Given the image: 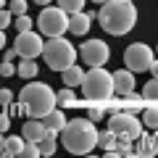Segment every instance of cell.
<instances>
[{"label": "cell", "instance_id": "16", "mask_svg": "<svg viewBox=\"0 0 158 158\" xmlns=\"http://www.w3.org/2000/svg\"><path fill=\"white\" fill-rule=\"evenodd\" d=\"M135 142H137V148H135V156H156V150H158V145H156V135H145L142 132L140 137H135Z\"/></svg>", "mask_w": 158, "mask_h": 158}, {"label": "cell", "instance_id": "39", "mask_svg": "<svg viewBox=\"0 0 158 158\" xmlns=\"http://www.w3.org/2000/svg\"><path fill=\"white\" fill-rule=\"evenodd\" d=\"M92 3H98V6H103V3H106V0H92Z\"/></svg>", "mask_w": 158, "mask_h": 158}, {"label": "cell", "instance_id": "30", "mask_svg": "<svg viewBox=\"0 0 158 158\" xmlns=\"http://www.w3.org/2000/svg\"><path fill=\"white\" fill-rule=\"evenodd\" d=\"M11 21H13V13L6 11V8H0V29H8Z\"/></svg>", "mask_w": 158, "mask_h": 158}, {"label": "cell", "instance_id": "9", "mask_svg": "<svg viewBox=\"0 0 158 158\" xmlns=\"http://www.w3.org/2000/svg\"><path fill=\"white\" fill-rule=\"evenodd\" d=\"M79 56H82V61L87 63V66H106L108 58H111V48H108V42H103V40H87V42H82V48H79Z\"/></svg>", "mask_w": 158, "mask_h": 158}, {"label": "cell", "instance_id": "36", "mask_svg": "<svg viewBox=\"0 0 158 158\" xmlns=\"http://www.w3.org/2000/svg\"><path fill=\"white\" fill-rule=\"evenodd\" d=\"M6 61H16V50H8L6 53Z\"/></svg>", "mask_w": 158, "mask_h": 158}, {"label": "cell", "instance_id": "25", "mask_svg": "<svg viewBox=\"0 0 158 158\" xmlns=\"http://www.w3.org/2000/svg\"><path fill=\"white\" fill-rule=\"evenodd\" d=\"M142 98H145L148 103H156V98H158V85H156V79H150V82L142 87Z\"/></svg>", "mask_w": 158, "mask_h": 158}, {"label": "cell", "instance_id": "11", "mask_svg": "<svg viewBox=\"0 0 158 158\" xmlns=\"http://www.w3.org/2000/svg\"><path fill=\"white\" fill-rule=\"evenodd\" d=\"M92 19L95 13H85V11H77V13H69V27L66 32H71L74 37H85L92 27Z\"/></svg>", "mask_w": 158, "mask_h": 158}, {"label": "cell", "instance_id": "32", "mask_svg": "<svg viewBox=\"0 0 158 158\" xmlns=\"http://www.w3.org/2000/svg\"><path fill=\"white\" fill-rule=\"evenodd\" d=\"M11 13H13V16L27 13V0H13V3H11Z\"/></svg>", "mask_w": 158, "mask_h": 158}, {"label": "cell", "instance_id": "34", "mask_svg": "<svg viewBox=\"0 0 158 158\" xmlns=\"http://www.w3.org/2000/svg\"><path fill=\"white\" fill-rule=\"evenodd\" d=\"M11 100H13V92L3 87V90H0V108H6V106H8Z\"/></svg>", "mask_w": 158, "mask_h": 158}, {"label": "cell", "instance_id": "31", "mask_svg": "<svg viewBox=\"0 0 158 158\" xmlns=\"http://www.w3.org/2000/svg\"><path fill=\"white\" fill-rule=\"evenodd\" d=\"M8 127H11V116L6 113V108H0V135H6Z\"/></svg>", "mask_w": 158, "mask_h": 158}, {"label": "cell", "instance_id": "6", "mask_svg": "<svg viewBox=\"0 0 158 158\" xmlns=\"http://www.w3.org/2000/svg\"><path fill=\"white\" fill-rule=\"evenodd\" d=\"M66 27H69V13L61 11L58 6H45L42 13L37 16V29L45 37H58L66 32Z\"/></svg>", "mask_w": 158, "mask_h": 158}, {"label": "cell", "instance_id": "8", "mask_svg": "<svg viewBox=\"0 0 158 158\" xmlns=\"http://www.w3.org/2000/svg\"><path fill=\"white\" fill-rule=\"evenodd\" d=\"M153 61H156L153 50H150L148 45H142V42H132V45L124 50V63H127V69H129L132 74L148 71Z\"/></svg>", "mask_w": 158, "mask_h": 158}, {"label": "cell", "instance_id": "5", "mask_svg": "<svg viewBox=\"0 0 158 158\" xmlns=\"http://www.w3.org/2000/svg\"><path fill=\"white\" fill-rule=\"evenodd\" d=\"M40 56L45 58V63L53 69V71H63L66 66H71V63H77V50H74V45L69 42L66 37H50L48 42H42V53Z\"/></svg>", "mask_w": 158, "mask_h": 158}, {"label": "cell", "instance_id": "38", "mask_svg": "<svg viewBox=\"0 0 158 158\" xmlns=\"http://www.w3.org/2000/svg\"><path fill=\"white\" fill-rule=\"evenodd\" d=\"M34 3H40V6H50L53 0H34Z\"/></svg>", "mask_w": 158, "mask_h": 158}, {"label": "cell", "instance_id": "18", "mask_svg": "<svg viewBox=\"0 0 158 158\" xmlns=\"http://www.w3.org/2000/svg\"><path fill=\"white\" fill-rule=\"evenodd\" d=\"M56 103L61 108H79V98L74 95V87H66V90H61L56 95Z\"/></svg>", "mask_w": 158, "mask_h": 158}, {"label": "cell", "instance_id": "23", "mask_svg": "<svg viewBox=\"0 0 158 158\" xmlns=\"http://www.w3.org/2000/svg\"><path fill=\"white\" fill-rule=\"evenodd\" d=\"M98 145H100L103 150H113V148H116V135H113L111 129L98 132Z\"/></svg>", "mask_w": 158, "mask_h": 158}, {"label": "cell", "instance_id": "27", "mask_svg": "<svg viewBox=\"0 0 158 158\" xmlns=\"http://www.w3.org/2000/svg\"><path fill=\"white\" fill-rule=\"evenodd\" d=\"M21 156H24V158H37V156H40V148H37V142H29V140H24Z\"/></svg>", "mask_w": 158, "mask_h": 158}, {"label": "cell", "instance_id": "10", "mask_svg": "<svg viewBox=\"0 0 158 158\" xmlns=\"http://www.w3.org/2000/svg\"><path fill=\"white\" fill-rule=\"evenodd\" d=\"M13 50H16V56H21V58H37L40 53H42V37H37L32 29L19 32Z\"/></svg>", "mask_w": 158, "mask_h": 158}, {"label": "cell", "instance_id": "24", "mask_svg": "<svg viewBox=\"0 0 158 158\" xmlns=\"http://www.w3.org/2000/svg\"><path fill=\"white\" fill-rule=\"evenodd\" d=\"M58 8L66 11V13H77V11L85 8V0H58Z\"/></svg>", "mask_w": 158, "mask_h": 158}, {"label": "cell", "instance_id": "1", "mask_svg": "<svg viewBox=\"0 0 158 158\" xmlns=\"http://www.w3.org/2000/svg\"><path fill=\"white\" fill-rule=\"evenodd\" d=\"M98 21H100V27L106 29L108 34H116V37H121V34L132 32L137 24V8L132 0H106L100 8V13H95Z\"/></svg>", "mask_w": 158, "mask_h": 158}, {"label": "cell", "instance_id": "3", "mask_svg": "<svg viewBox=\"0 0 158 158\" xmlns=\"http://www.w3.org/2000/svg\"><path fill=\"white\" fill-rule=\"evenodd\" d=\"M82 92L85 100H79V106H100L113 95V82H111V71H106L103 66H92L90 71H85L82 79Z\"/></svg>", "mask_w": 158, "mask_h": 158}, {"label": "cell", "instance_id": "13", "mask_svg": "<svg viewBox=\"0 0 158 158\" xmlns=\"http://www.w3.org/2000/svg\"><path fill=\"white\" fill-rule=\"evenodd\" d=\"M40 121H42L45 132H53V135H58V132L63 129V124H66V116H63L61 108H50V111H48L45 116L40 118Z\"/></svg>", "mask_w": 158, "mask_h": 158}, {"label": "cell", "instance_id": "19", "mask_svg": "<svg viewBox=\"0 0 158 158\" xmlns=\"http://www.w3.org/2000/svg\"><path fill=\"white\" fill-rule=\"evenodd\" d=\"M16 74L21 79H34L37 77V61H34V58H24V61L16 66Z\"/></svg>", "mask_w": 158, "mask_h": 158}, {"label": "cell", "instance_id": "20", "mask_svg": "<svg viewBox=\"0 0 158 158\" xmlns=\"http://www.w3.org/2000/svg\"><path fill=\"white\" fill-rule=\"evenodd\" d=\"M56 140H58V135H53V132H45V135H42V140L37 142L40 156H53V153H56Z\"/></svg>", "mask_w": 158, "mask_h": 158}, {"label": "cell", "instance_id": "37", "mask_svg": "<svg viewBox=\"0 0 158 158\" xmlns=\"http://www.w3.org/2000/svg\"><path fill=\"white\" fill-rule=\"evenodd\" d=\"M3 150H6V137L0 135V156H3Z\"/></svg>", "mask_w": 158, "mask_h": 158}, {"label": "cell", "instance_id": "29", "mask_svg": "<svg viewBox=\"0 0 158 158\" xmlns=\"http://www.w3.org/2000/svg\"><path fill=\"white\" fill-rule=\"evenodd\" d=\"M6 108H8V111H6L8 116H27V113H24V106H21V103H13V100H11Z\"/></svg>", "mask_w": 158, "mask_h": 158}, {"label": "cell", "instance_id": "21", "mask_svg": "<svg viewBox=\"0 0 158 158\" xmlns=\"http://www.w3.org/2000/svg\"><path fill=\"white\" fill-rule=\"evenodd\" d=\"M142 127H148V129H156V127H158V111H156V103H148V106L142 108Z\"/></svg>", "mask_w": 158, "mask_h": 158}, {"label": "cell", "instance_id": "33", "mask_svg": "<svg viewBox=\"0 0 158 158\" xmlns=\"http://www.w3.org/2000/svg\"><path fill=\"white\" fill-rule=\"evenodd\" d=\"M0 74H3V77H13V74H16L13 61H3V63H0Z\"/></svg>", "mask_w": 158, "mask_h": 158}, {"label": "cell", "instance_id": "35", "mask_svg": "<svg viewBox=\"0 0 158 158\" xmlns=\"http://www.w3.org/2000/svg\"><path fill=\"white\" fill-rule=\"evenodd\" d=\"M6 48V29H0V50Z\"/></svg>", "mask_w": 158, "mask_h": 158}, {"label": "cell", "instance_id": "28", "mask_svg": "<svg viewBox=\"0 0 158 158\" xmlns=\"http://www.w3.org/2000/svg\"><path fill=\"white\" fill-rule=\"evenodd\" d=\"M90 108V111H87V118H90L92 124H95V121H103V116H106V111H103L100 106H87Z\"/></svg>", "mask_w": 158, "mask_h": 158}, {"label": "cell", "instance_id": "14", "mask_svg": "<svg viewBox=\"0 0 158 158\" xmlns=\"http://www.w3.org/2000/svg\"><path fill=\"white\" fill-rule=\"evenodd\" d=\"M42 135H45V127H42V121L34 116H29V121H24V129H21V137L29 142H40L42 140Z\"/></svg>", "mask_w": 158, "mask_h": 158}, {"label": "cell", "instance_id": "12", "mask_svg": "<svg viewBox=\"0 0 158 158\" xmlns=\"http://www.w3.org/2000/svg\"><path fill=\"white\" fill-rule=\"evenodd\" d=\"M111 82H113V95H127V92L135 90V74L129 69H118V71L111 74Z\"/></svg>", "mask_w": 158, "mask_h": 158}, {"label": "cell", "instance_id": "4", "mask_svg": "<svg viewBox=\"0 0 158 158\" xmlns=\"http://www.w3.org/2000/svg\"><path fill=\"white\" fill-rule=\"evenodd\" d=\"M19 103L24 106V113L34 118H42L50 108H56V92L42 82H29L19 95Z\"/></svg>", "mask_w": 158, "mask_h": 158}, {"label": "cell", "instance_id": "26", "mask_svg": "<svg viewBox=\"0 0 158 158\" xmlns=\"http://www.w3.org/2000/svg\"><path fill=\"white\" fill-rule=\"evenodd\" d=\"M11 24H16V29H19V32H27V29H32V24H34V21L27 16V13H19V16L13 19Z\"/></svg>", "mask_w": 158, "mask_h": 158}, {"label": "cell", "instance_id": "17", "mask_svg": "<svg viewBox=\"0 0 158 158\" xmlns=\"http://www.w3.org/2000/svg\"><path fill=\"white\" fill-rule=\"evenodd\" d=\"M61 74H63V82H66V87H79V85H82V79H85V71H82L77 63L66 66Z\"/></svg>", "mask_w": 158, "mask_h": 158}, {"label": "cell", "instance_id": "7", "mask_svg": "<svg viewBox=\"0 0 158 158\" xmlns=\"http://www.w3.org/2000/svg\"><path fill=\"white\" fill-rule=\"evenodd\" d=\"M108 129L113 132L116 137H135L142 135V121L137 118V113H129V111H113L111 118H108Z\"/></svg>", "mask_w": 158, "mask_h": 158}, {"label": "cell", "instance_id": "15", "mask_svg": "<svg viewBox=\"0 0 158 158\" xmlns=\"http://www.w3.org/2000/svg\"><path fill=\"white\" fill-rule=\"evenodd\" d=\"M118 103H121V111H129V113H137L148 106V100L142 95H137L135 90L127 92V95H118Z\"/></svg>", "mask_w": 158, "mask_h": 158}, {"label": "cell", "instance_id": "40", "mask_svg": "<svg viewBox=\"0 0 158 158\" xmlns=\"http://www.w3.org/2000/svg\"><path fill=\"white\" fill-rule=\"evenodd\" d=\"M3 6H6V0H0V8H3Z\"/></svg>", "mask_w": 158, "mask_h": 158}, {"label": "cell", "instance_id": "2", "mask_svg": "<svg viewBox=\"0 0 158 158\" xmlns=\"http://www.w3.org/2000/svg\"><path fill=\"white\" fill-rule=\"evenodd\" d=\"M61 142L74 156H87L98 145V129L90 118H71V121L66 118L61 129Z\"/></svg>", "mask_w": 158, "mask_h": 158}, {"label": "cell", "instance_id": "22", "mask_svg": "<svg viewBox=\"0 0 158 158\" xmlns=\"http://www.w3.org/2000/svg\"><path fill=\"white\" fill-rule=\"evenodd\" d=\"M21 148H24V137H6V150H3V156L6 158L21 156Z\"/></svg>", "mask_w": 158, "mask_h": 158}]
</instances>
